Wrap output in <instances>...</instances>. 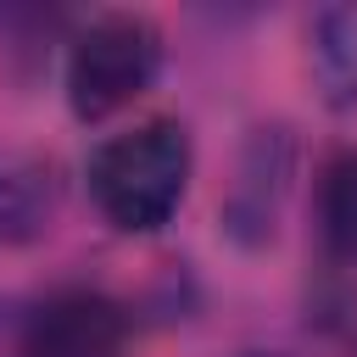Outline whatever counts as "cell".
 I'll return each instance as SVG.
<instances>
[{"label":"cell","instance_id":"6da1fadb","mask_svg":"<svg viewBox=\"0 0 357 357\" xmlns=\"http://www.w3.org/2000/svg\"><path fill=\"white\" fill-rule=\"evenodd\" d=\"M190 128L173 117H145L112 139L95 145L89 156V195L100 218L123 234H156L184 190H190Z\"/></svg>","mask_w":357,"mask_h":357},{"label":"cell","instance_id":"7a4b0ae2","mask_svg":"<svg viewBox=\"0 0 357 357\" xmlns=\"http://www.w3.org/2000/svg\"><path fill=\"white\" fill-rule=\"evenodd\" d=\"M156 67H162V33H156L145 17H134V11H106V17H95V22L78 28L73 45H67V73H61V84H67L73 117L100 123V117L123 112L134 95L151 89Z\"/></svg>","mask_w":357,"mask_h":357},{"label":"cell","instance_id":"52a82bcc","mask_svg":"<svg viewBox=\"0 0 357 357\" xmlns=\"http://www.w3.org/2000/svg\"><path fill=\"white\" fill-rule=\"evenodd\" d=\"M251 357H279V351H251Z\"/></svg>","mask_w":357,"mask_h":357},{"label":"cell","instance_id":"8992f818","mask_svg":"<svg viewBox=\"0 0 357 357\" xmlns=\"http://www.w3.org/2000/svg\"><path fill=\"white\" fill-rule=\"evenodd\" d=\"M33 229H39V201H33V190H28L17 173L0 167V245L22 240V234H33Z\"/></svg>","mask_w":357,"mask_h":357},{"label":"cell","instance_id":"5b68a950","mask_svg":"<svg viewBox=\"0 0 357 357\" xmlns=\"http://www.w3.org/2000/svg\"><path fill=\"white\" fill-rule=\"evenodd\" d=\"M312 67L329 100H357V6H329L312 22Z\"/></svg>","mask_w":357,"mask_h":357},{"label":"cell","instance_id":"277c9868","mask_svg":"<svg viewBox=\"0 0 357 357\" xmlns=\"http://www.w3.org/2000/svg\"><path fill=\"white\" fill-rule=\"evenodd\" d=\"M318 234L329 257L357 262V151H335L318 173Z\"/></svg>","mask_w":357,"mask_h":357},{"label":"cell","instance_id":"3957f363","mask_svg":"<svg viewBox=\"0 0 357 357\" xmlns=\"http://www.w3.org/2000/svg\"><path fill=\"white\" fill-rule=\"evenodd\" d=\"M128 346V318L112 296L100 290H56L33 307L22 357H123Z\"/></svg>","mask_w":357,"mask_h":357}]
</instances>
